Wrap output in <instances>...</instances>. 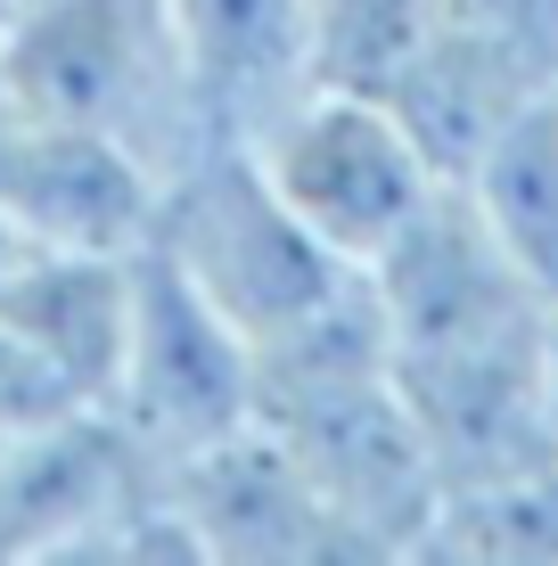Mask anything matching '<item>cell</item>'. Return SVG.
Instances as JSON below:
<instances>
[{
	"instance_id": "8",
	"label": "cell",
	"mask_w": 558,
	"mask_h": 566,
	"mask_svg": "<svg viewBox=\"0 0 558 566\" xmlns=\"http://www.w3.org/2000/svg\"><path fill=\"white\" fill-rule=\"evenodd\" d=\"M460 189L493 222V239L517 255V271L558 304V91L517 107L493 132V148L460 172Z\"/></svg>"
},
{
	"instance_id": "5",
	"label": "cell",
	"mask_w": 558,
	"mask_h": 566,
	"mask_svg": "<svg viewBox=\"0 0 558 566\" xmlns=\"http://www.w3.org/2000/svg\"><path fill=\"white\" fill-rule=\"evenodd\" d=\"M172 525L189 534V558H246V566H313V558H354L337 510L304 460L272 427H239L230 443L181 460L157 476Z\"/></svg>"
},
{
	"instance_id": "13",
	"label": "cell",
	"mask_w": 558,
	"mask_h": 566,
	"mask_svg": "<svg viewBox=\"0 0 558 566\" xmlns=\"http://www.w3.org/2000/svg\"><path fill=\"white\" fill-rule=\"evenodd\" d=\"M25 247H33V239H25V230L9 222V213H0V280H9V271L25 263Z\"/></svg>"
},
{
	"instance_id": "1",
	"label": "cell",
	"mask_w": 558,
	"mask_h": 566,
	"mask_svg": "<svg viewBox=\"0 0 558 566\" xmlns=\"http://www.w3.org/2000/svg\"><path fill=\"white\" fill-rule=\"evenodd\" d=\"M0 83L50 124L131 148L157 181L214 140L198 66L165 0H33L0 50Z\"/></svg>"
},
{
	"instance_id": "10",
	"label": "cell",
	"mask_w": 558,
	"mask_h": 566,
	"mask_svg": "<svg viewBox=\"0 0 558 566\" xmlns=\"http://www.w3.org/2000/svg\"><path fill=\"white\" fill-rule=\"evenodd\" d=\"M444 25V0H320V83L387 91L419 66Z\"/></svg>"
},
{
	"instance_id": "3",
	"label": "cell",
	"mask_w": 558,
	"mask_h": 566,
	"mask_svg": "<svg viewBox=\"0 0 558 566\" xmlns=\"http://www.w3.org/2000/svg\"><path fill=\"white\" fill-rule=\"evenodd\" d=\"M246 148L272 172L280 198L304 213V230L354 271L387 263V247L452 181L428 156V140L402 124V107L378 99V91H354V83H313L263 132H246Z\"/></svg>"
},
{
	"instance_id": "9",
	"label": "cell",
	"mask_w": 558,
	"mask_h": 566,
	"mask_svg": "<svg viewBox=\"0 0 558 566\" xmlns=\"http://www.w3.org/2000/svg\"><path fill=\"white\" fill-rule=\"evenodd\" d=\"M419 558H468V566H558V460H534L517 476L460 484L444 493Z\"/></svg>"
},
{
	"instance_id": "7",
	"label": "cell",
	"mask_w": 558,
	"mask_h": 566,
	"mask_svg": "<svg viewBox=\"0 0 558 566\" xmlns=\"http://www.w3.org/2000/svg\"><path fill=\"white\" fill-rule=\"evenodd\" d=\"M214 132L246 140L320 83V0H165Z\"/></svg>"
},
{
	"instance_id": "2",
	"label": "cell",
	"mask_w": 558,
	"mask_h": 566,
	"mask_svg": "<svg viewBox=\"0 0 558 566\" xmlns=\"http://www.w3.org/2000/svg\"><path fill=\"white\" fill-rule=\"evenodd\" d=\"M140 247L165 255L246 345L287 337L296 321H313L320 304H337L361 280L304 230V213L272 189L255 148L230 132H214L189 165H172L157 181V213H148Z\"/></svg>"
},
{
	"instance_id": "14",
	"label": "cell",
	"mask_w": 558,
	"mask_h": 566,
	"mask_svg": "<svg viewBox=\"0 0 558 566\" xmlns=\"http://www.w3.org/2000/svg\"><path fill=\"white\" fill-rule=\"evenodd\" d=\"M25 9H33V0H0V50H9L17 25H25Z\"/></svg>"
},
{
	"instance_id": "12",
	"label": "cell",
	"mask_w": 558,
	"mask_h": 566,
	"mask_svg": "<svg viewBox=\"0 0 558 566\" xmlns=\"http://www.w3.org/2000/svg\"><path fill=\"white\" fill-rule=\"evenodd\" d=\"M66 411H83V402H74L42 361H25L9 337H0V452H17L33 427H50V419H66Z\"/></svg>"
},
{
	"instance_id": "4",
	"label": "cell",
	"mask_w": 558,
	"mask_h": 566,
	"mask_svg": "<svg viewBox=\"0 0 558 566\" xmlns=\"http://www.w3.org/2000/svg\"><path fill=\"white\" fill-rule=\"evenodd\" d=\"M107 419L140 443L157 476L230 443L239 427H255V345L148 247L131 271V337Z\"/></svg>"
},
{
	"instance_id": "11",
	"label": "cell",
	"mask_w": 558,
	"mask_h": 566,
	"mask_svg": "<svg viewBox=\"0 0 558 566\" xmlns=\"http://www.w3.org/2000/svg\"><path fill=\"white\" fill-rule=\"evenodd\" d=\"M444 25L558 91V0H444Z\"/></svg>"
},
{
	"instance_id": "6",
	"label": "cell",
	"mask_w": 558,
	"mask_h": 566,
	"mask_svg": "<svg viewBox=\"0 0 558 566\" xmlns=\"http://www.w3.org/2000/svg\"><path fill=\"white\" fill-rule=\"evenodd\" d=\"M131 255L107 247H25V263L0 280V337L25 361H42L83 411H107L115 369L131 337Z\"/></svg>"
}]
</instances>
